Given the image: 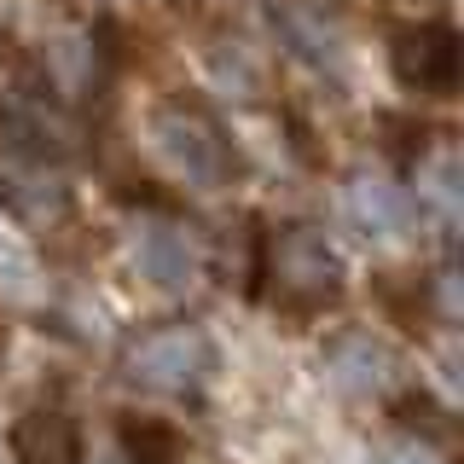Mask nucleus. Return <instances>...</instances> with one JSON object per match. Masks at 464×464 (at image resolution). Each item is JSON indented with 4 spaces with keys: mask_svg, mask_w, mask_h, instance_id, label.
I'll return each instance as SVG.
<instances>
[{
    "mask_svg": "<svg viewBox=\"0 0 464 464\" xmlns=\"http://www.w3.org/2000/svg\"><path fill=\"white\" fill-rule=\"evenodd\" d=\"M82 435L64 412H29L18 424V459L24 464H76Z\"/></svg>",
    "mask_w": 464,
    "mask_h": 464,
    "instance_id": "obj_2",
    "label": "nucleus"
},
{
    "mask_svg": "<svg viewBox=\"0 0 464 464\" xmlns=\"http://www.w3.org/2000/svg\"><path fill=\"white\" fill-rule=\"evenodd\" d=\"M395 64H401V82L424 87V93H447L453 76H459V47H453L447 29H424V35H406L401 41Z\"/></svg>",
    "mask_w": 464,
    "mask_h": 464,
    "instance_id": "obj_1",
    "label": "nucleus"
},
{
    "mask_svg": "<svg viewBox=\"0 0 464 464\" xmlns=\"http://www.w3.org/2000/svg\"><path fill=\"white\" fill-rule=\"evenodd\" d=\"M122 441H128V453H134L140 464H174L180 459V435L163 430V424H128Z\"/></svg>",
    "mask_w": 464,
    "mask_h": 464,
    "instance_id": "obj_3",
    "label": "nucleus"
}]
</instances>
